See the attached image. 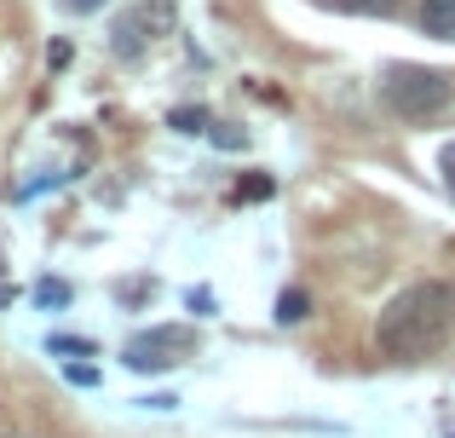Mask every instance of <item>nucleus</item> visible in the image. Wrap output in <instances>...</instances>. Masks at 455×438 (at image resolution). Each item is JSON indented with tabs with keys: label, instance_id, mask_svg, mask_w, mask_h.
Listing matches in <instances>:
<instances>
[{
	"label": "nucleus",
	"instance_id": "9b49d317",
	"mask_svg": "<svg viewBox=\"0 0 455 438\" xmlns=\"http://www.w3.org/2000/svg\"><path fill=\"white\" fill-rule=\"evenodd\" d=\"M41 300H46V306H64L69 289H64V283H41Z\"/></svg>",
	"mask_w": 455,
	"mask_h": 438
},
{
	"label": "nucleus",
	"instance_id": "4468645a",
	"mask_svg": "<svg viewBox=\"0 0 455 438\" xmlns=\"http://www.w3.org/2000/svg\"><path fill=\"white\" fill-rule=\"evenodd\" d=\"M52 352H81V358H87L92 340H52Z\"/></svg>",
	"mask_w": 455,
	"mask_h": 438
},
{
	"label": "nucleus",
	"instance_id": "ddd939ff",
	"mask_svg": "<svg viewBox=\"0 0 455 438\" xmlns=\"http://www.w3.org/2000/svg\"><path fill=\"white\" fill-rule=\"evenodd\" d=\"M69 381H81V386H92V381H99V370H92V363H69Z\"/></svg>",
	"mask_w": 455,
	"mask_h": 438
},
{
	"label": "nucleus",
	"instance_id": "6e6552de",
	"mask_svg": "<svg viewBox=\"0 0 455 438\" xmlns=\"http://www.w3.org/2000/svg\"><path fill=\"white\" fill-rule=\"evenodd\" d=\"M334 6H346V12H392L398 0H334Z\"/></svg>",
	"mask_w": 455,
	"mask_h": 438
},
{
	"label": "nucleus",
	"instance_id": "0eeeda50",
	"mask_svg": "<svg viewBox=\"0 0 455 438\" xmlns=\"http://www.w3.org/2000/svg\"><path fill=\"white\" fill-rule=\"evenodd\" d=\"M277 185H271V173H254V179H243L236 185V203H254V196H271Z\"/></svg>",
	"mask_w": 455,
	"mask_h": 438
},
{
	"label": "nucleus",
	"instance_id": "1a4fd4ad",
	"mask_svg": "<svg viewBox=\"0 0 455 438\" xmlns=\"http://www.w3.org/2000/svg\"><path fill=\"white\" fill-rule=\"evenodd\" d=\"M202 122H208V115H202V110H179V115H173V127H179V133H196Z\"/></svg>",
	"mask_w": 455,
	"mask_h": 438
},
{
	"label": "nucleus",
	"instance_id": "f03ea898",
	"mask_svg": "<svg viewBox=\"0 0 455 438\" xmlns=\"http://www.w3.org/2000/svg\"><path fill=\"white\" fill-rule=\"evenodd\" d=\"M380 92H387V110L410 115V122H427V115H438L450 104L455 81L438 76V69H421V64H398V69H387V87Z\"/></svg>",
	"mask_w": 455,
	"mask_h": 438
},
{
	"label": "nucleus",
	"instance_id": "7ed1b4c3",
	"mask_svg": "<svg viewBox=\"0 0 455 438\" xmlns=\"http://www.w3.org/2000/svg\"><path fill=\"white\" fill-rule=\"evenodd\" d=\"M179 352H190V329H145V335L127 340V370L162 375L179 363Z\"/></svg>",
	"mask_w": 455,
	"mask_h": 438
},
{
	"label": "nucleus",
	"instance_id": "f257e3e1",
	"mask_svg": "<svg viewBox=\"0 0 455 438\" xmlns=\"http://www.w3.org/2000/svg\"><path fill=\"white\" fill-rule=\"evenodd\" d=\"M455 323V283H410L403 294H392L387 312L375 323V340L387 358H427Z\"/></svg>",
	"mask_w": 455,
	"mask_h": 438
},
{
	"label": "nucleus",
	"instance_id": "f8f14e48",
	"mask_svg": "<svg viewBox=\"0 0 455 438\" xmlns=\"http://www.w3.org/2000/svg\"><path fill=\"white\" fill-rule=\"evenodd\" d=\"M438 173H444V185L455 191V145H444V156H438Z\"/></svg>",
	"mask_w": 455,
	"mask_h": 438
},
{
	"label": "nucleus",
	"instance_id": "9d476101",
	"mask_svg": "<svg viewBox=\"0 0 455 438\" xmlns=\"http://www.w3.org/2000/svg\"><path fill=\"white\" fill-rule=\"evenodd\" d=\"M213 139H220V145H231V150L248 145V133H236V127H213Z\"/></svg>",
	"mask_w": 455,
	"mask_h": 438
},
{
	"label": "nucleus",
	"instance_id": "39448f33",
	"mask_svg": "<svg viewBox=\"0 0 455 438\" xmlns=\"http://www.w3.org/2000/svg\"><path fill=\"white\" fill-rule=\"evenodd\" d=\"M421 29L438 41H455V0H421Z\"/></svg>",
	"mask_w": 455,
	"mask_h": 438
},
{
	"label": "nucleus",
	"instance_id": "2eb2a0df",
	"mask_svg": "<svg viewBox=\"0 0 455 438\" xmlns=\"http://www.w3.org/2000/svg\"><path fill=\"white\" fill-rule=\"evenodd\" d=\"M92 6H104V0H69V12H92Z\"/></svg>",
	"mask_w": 455,
	"mask_h": 438
},
{
	"label": "nucleus",
	"instance_id": "20e7f679",
	"mask_svg": "<svg viewBox=\"0 0 455 438\" xmlns=\"http://www.w3.org/2000/svg\"><path fill=\"white\" fill-rule=\"evenodd\" d=\"M167 23H173V6H167V0H150V6H139L133 18L116 23V52H139V46H145L156 29H167Z\"/></svg>",
	"mask_w": 455,
	"mask_h": 438
},
{
	"label": "nucleus",
	"instance_id": "423d86ee",
	"mask_svg": "<svg viewBox=\"0 0 455 438\" xmlns=\"http://www.w3.org/2000/svg\"><path fill=\"white\" fill-rule=\"evenodd\" d=\"M311 312V300H306V289H283V300H277V317L283 323H300V317Z\"/></svg>",
	"mask_w": 455,
	"mask_h": 438
}]
</instances>
